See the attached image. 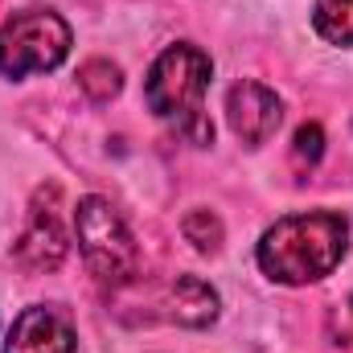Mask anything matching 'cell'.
<instances>
[{
    "label": "cell",
    "instance_id": "cell-1",
    "mask_svg": "<svg viewBox=\"0 0 353 353\" xmlns=\"http://www.w3.org/2000/svg\"><path fill=\"white\" fill-rule=\"evenodd\" d=\"M350 251V222L333 210L312 214H288L275 226H267L259 239V267L267 279L300 288L325 279Z\"/></svg>",
    "mask_w": 353,
    "mask_h": 353
},
{
    "label": "cell",
    "instance_id": "cell-2",
    "mask_svg": "<svg viewBox=\"0 0 353 353\" xmlns=\"http://www.w3.org/2000/svg\"><path fill=\"white\" fill-rule=\"evenodd\" d=\"M210 74H214L210 54L189 46V41H176L152 62L148 83H144L148 107L161 119H169L176 128V136H185L189 144H210L214 140V123L201 107Z\"/></svg>",
    "mask_w": 353,
    "mask_h": 353
},
{
    "label": "cell",
    "instance_id": "cell-3",
    "mask_svg": "<svg viewBox=\"0 0 353 353\" xmlns=\"http://www.w3.org/2000/svg\"><path fill=\"white\" fill-rule=\"evenodd\" d=\"M74 230H79V251L87 259V271L103 288H123L140 271V247L119 218V210L107 197H83L74 210Z\"/></svg>",
    "mask_w": 353,
    "mask_h": 353
},
{
    "label": "cell",
    "instance_id": "cell-4",
    "mask_svg": "<svg viewBox=\"0 0 353 353\" xmlns=\"http://www.w3.org/2000/svg\"><path fill=\"white\" fill-rule=\"evenodd\" d=\"M70 54V25L50 8L12 12L0 25V74L25 79L62 66Z\"/></svg>",
    "mask_w": 353,
    "mask_h": 353
},
{
    "label": "cell",
    "instance_id": "cell-5",
    "mask_svg": "<svg viewBox=\"0 0 353 353\" xmlns=\"http://www.w3.org/2000/svg\"><path fill=\"white\" fill-rule=\"evenodd\" d=\"M66 226H62V193L58 185H41L33 193V205H29V218H25V230L17 239V263L25 271H58L66 259Z\"/></svg>",
    "mask_w": 353,
    "mask_h": 353
},
{
    "label": "cell",
    "instance_id": "cell-6",
    "mask_svg": "<svg viewBox=\"0 0 353 353\" xmlns=\"http://www.w3.org/2000/svg\"><path fill=\"white\" fill-rule=\"evenodd\" d=\"M226 119H230V132L255 148V144H267L275 136V128L283 119V103L263 83H239L226 94Z\"/></svg>",
    "mask_w": 353,
    "mask_h": 353
},
{
    "label": "cell",
    "instance_id": "cell-7",
    "mask_svg": "<svg viewBox=\"0 0 353 353\" xmlns=\"http://www.w3.org/2000/svg\"><path fill=\"white\" fill-rule=\"evenodd\" d=\"M4 353H74V329L62 312L33 304L12 321Z\"/></svg>",
    "mask_w": 353,
    "mask_h": 353
},
{
    "label": "cell",
    "instance_id": "cell-8",
    "mask_svg": "<svg viewBox=\"0 0 353 353\" xmlns=\"http://www.w3.org/2000/svg\"><path fill=\"white\" fill-rule=\"evenodd\" d=\"M165 308H169V321H176V325L205 329V325L218 321V292L205 279H197V275H176Z\"/></svg>",
    "mask_w": 353,
    "mask_h": 353
},
{
    "label": "cell",
    "instance_id": "cell-9",
    "mask_svg": "<svg viewBox=\"0 0 353 353\" xmlns=\"http://www.w3.org/2000/svg\"><path fill=\"white\" fill-rule=\"evenodd\" d=\"M312 29L329 46H353V0H316Z\"/></svg>",
    "mask_w": 353,
    "mask_h": 353
},
{
    "label": "cell",
    "instance_id": "cell-10",
    "mask_svg": "<svg viewBox=\"0 0 353 353\" xmlns=\"http://www.w3.org/2000/svg\"><path fill=\"white\" fill-rule=\"evenodd\" d=\"M79 87L87 90V99H94V103H111V99L119 94V87H123V74H119L115 62L94 58V62H87V66L79 70Z\"/></svg>",
    "mask_w": 353,
    "mask_h": 353
},
{
    "label": "cell",
    "instance_id": "cell-11",
    "mask_svg": "<svg viewBox=\"0 0 353 353\" xmlns=\"http://www.w3.org/2000/svg\"><path fill=\"white\" fill-rule=\"evenodd\" d=\"M181 230H185V239H189L201 255H214V251L222 247V222H218V214H210V210H193V214H185Z\"/></svg>",
    "mask_w": 353,
    "mask_h": 353
},
{
    "label": "cell",
    "instance_id": "cell-12",
    "mask_svg": "<svg viewBox=\"0 0 353 353\" xmlns=\"http://www.w3.org/2000/svg\"><path fill=\"white\" fill-rule=\"evenodd\" d=\"M325 157V132H321V123H304L300 132H296V140H292V161L304 169H312L316 161Z\"/></svg>",
    "mask_w": 353,
    "mask_h": 353
},
{
    "label": "cell",
    "instance_id": "cell-13",
    "mask_svg": "<svg viewBox=\"0 0 353 353\" xmlns=\"http://www.w3.org/2000/svg\"><path fill=\"white\" fill-rule=\"evenodd\" d=\"M329 337L337 345H353V296H345L333 312H329Z\"/></svg>",
    "mask_w": 353,
    "mask_h": 353
}]
</instances>
